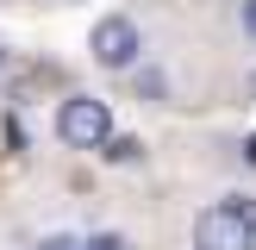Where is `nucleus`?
Masks as SVG:
<instances>
[{"label":"nucleus","instance_id":"f257e3e1","mask_svg":"<svg viewBox=\"0 0 256 250\" xmlns=\"http://www.w3.org/2000/svg\"><path fill=\"white\" fill-rule=\"evenodd\" d=\"M194 250H256V194H225L194 219Z\"/></svg>","mask_w":256,"mask_h":250},{"label":"nucleus","instance_id":"f03ea898","mask_svg":"<svg viewBox=\"0 0 256 250\" xmlns=\"http://www.w3.org/2000/svg\"><path fill=\"white\" fill-rule=\"evenodd\" d=\"M56 138L69 150H106L112 138H119V132H112V106L94 100V94H69L56 106Z\"/></svg>","mask_w":256,"mask_h":250},{"label":"nucleus","instance_id":"7ed1b4c3","mask_svg":"<svg viewBox=\"0 0 256 250\" xmlns=\"http://www.w3.org/2000/svg\"><path fill=\"white\" fill-rule=\"evenodd\" d=\"M88 50H94L100 69L125 75V69H138V56H144V32H138L132 12H106V19H94V32H88Z\"/></svg>","mask_w":256,"mask_h":250},{"label":"nucleus","instance_id":"20e7f679","mask_svg":"<svg viewBox=\"0 0 256 250\" xmlns=\"http://www.w3.org/2000/svg\"><path fill=\"white\" fill-rule=\"evenodd\" d=\"M138 156H144V138H112V144H106V162H138Z\"/></svg>","mask_w":256,"mask_h":250},{"label":"nucleus","instance_id":"39448f33","mask_svg":"<svg viewBox=\"0 0 256 250\" xmlns=\"http://www.w3.org/2000/svg\"><path fill=\"white\" fill-rule=\"evenodd\" d=\"M82 250H132V238H125V232H94Z\"/></svg>","mask_w":256,"mask_h":250},{"label":"nucleus","instance_id":"423d86ee","mask_svg":"<svg viewBox=\"0 0 256 250\" xmlns=\"http://www.w3.org/2000/svg\"><path fill=\"white\" fill-rule=\"evenodd\" d=\"M238 25H244V38H256V0H238Z\"/></svg>","mask_w":256,"mask_h":250},{"label":"nucleus","instance_id":"0eeeda50","mask_svg":"<svg viewBox=\"0 0 256 250\" xmlns=\"http://www.w3.org/2000/svg\"><path fill=\"white\" fill-rule=\"evenodd\" d=\"M88 238H69V232H56V238H44V250H82Z\"/></svg>","mask_w":256,"mask_h":250},{"label":"nucleus","instance_id":"6e6552de","mask_svg":"<svg viewBox=\"0 0 256 250\" xmlns=\"http://www.w3.org/2000/svg\"><path fill=\"white\" fill-rule=\"evenodd\" d=\"M0 75H6V44H0Z\"/></svg>","mask_w":256,"mask_h":250},{"label":"nucleus","instance_id":"1a4fd4ad","mask_svg":"<svg viewBox=\"0 0 256 250\" xmlns=\"http://www.w3.org/2000/svg\"><path fill=\"white\" fill-rule=\"evenodd\" d=\"M250 100H256V69H250Z\"/></svg>","mask_w":256,"mask_h":250}]
</instances>
